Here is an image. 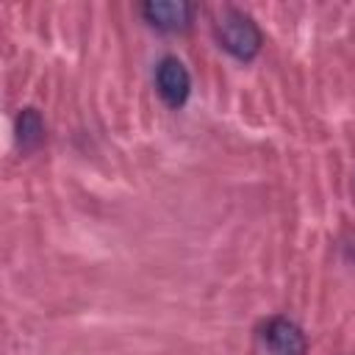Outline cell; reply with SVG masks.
<instances>
[{
  "mask_svg": "<svg viewBox=\"0 0 355 355\" xmlns=\"http://www.w3.org/2000/svg\"><path fill=\"white\" fill-rule=\"evenodd\" d=\"M214 36L219 47L239 61H252L263 44V36L252 17L239 8H222V14L214 19Z\"/></svg>",
  "mask_w": 355,
  "mask_h": 355,
  "instance_id": "1",
  "label": "cell"
},
{
  "mask_svg": "<svg viewBox=\"0 0 355 355\" xmlns=\"http://www.w3.org/2000/svg\"><path fill=\"white\" fill-rule=\"evenodd\" d=\"M155 89H158L161 100L169 108L186 105V100L191 94V75H189V69L183 67L180 58L166 55V58L158 61V67H155Z\"/></svg>",
  "mask_w": 355,
  "mask_h": 355,
  "instance_id": "2",
  "label": "cell"
},
{
  "mask_svg": "<svg viewBox=\"0 0 355 355\" xmlns=\"http://www.w3.org/2000/svg\"><path fill=\"white\" fill-rule=\"evenodd\" d=\"M258 336L266 355H305V347H308L302 330L286 316L266 319Z\"/></svg>",
  "mask_w": 355,
  "mask_h": 355,
  "instance_id": "3",
  "label": "cell"
},
{
  "mask_svg": "<svg viewBox=\"0 0 355 355\" xmlns=\"http://www.w3.org/2000/svg\"><path fill=\"white\" fill-rule=\"evenodd\" d=\"M194 11L197 6L191 3H183V0H150L141 6V17L147 19V25L164 31V33H178V31H186L194 19Z\"/></svg>",
  "mask_w": 355,
  "mask_h": 355,
  "instance_id": "4",
  "label": "cell"
},
{
  "mask_svg": "<svg viewBox=\"0 0 355 355\" xmlns=\"http://www.w3.org/2000/svg\"><path fill=\"white\" fill-rule=\"evenodd\" d=\"M14 130H17V144L22 153H31L44 141V122L36 108H22Z\"/></svg>",
  "mask_w": 355,
  "mask_h": 355,
  "instance_id": "5",
  "label": "cell"
}]
</instances>
